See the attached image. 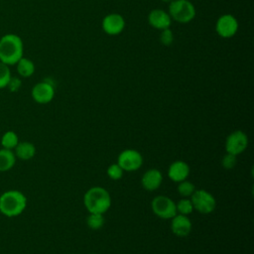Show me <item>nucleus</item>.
<instances>
[{"label":"nucleus","instance_id":"obj_26","mask_svg":"<svg viewBox=\"0 0 254 254\" xmlns=\"http://www.w3.org/2000/svg\"><path fill=\"white\" fill-rule=\"evenodd\" d=\"M160 41L165 46H170L174 42V34L171 31L170 28L162 30V33L160 35Z\"/></svg>","mask_w":254,"mask_h":254},{"label":"nucleus","instance_id":"obj_29","mask_svg":"<svg viewBox=\"0 0 254 254\" xmlns=\"http://www.w3.org/2000/svg\"><path fill=\"white\" fill-rule=\"evenodd\" d=\"M91 254H98V253H91Z\"/></svg>","mask_w":254,"mask_h":254},{"label":"nucleus","instance_id":"obj_1","mask_svg":"<svg viewBox=\"0 0 254 254\" xmlns=\"http://www.w3.org/2000/svg\"><path fill=\"white\" fill-rule=\"evenodd\" d=\"M24 45L16 34H6L0 38V62L7 65H14L23 57Z\"/></svg>","mask_w":254,"mask_h":254},{"label":"nucleus","instance_id":"obj_7","mask_svg":"<svg viewBox=\"0 0 254 254\" xmlns=\"http://www.w3.org/2000/svg\"><path fill=\"white\" fill-rule=\"evenodd\" d=\"M117 164L123 171L134 172L141 168L143 164V157L137 150L126 149L118 155Z\"/></svg>","mask_w":254,"mask_h":254},{"label":"nucleus","instance_id":"obj_3","mask_svg":"<svg viewBox=\"0 0 254 254\" xmlns=\"http://www.w3.org/2000/svg\"><path fill=\"white\" fill-rule=\"evenodd\" d=\"M27 206L26 195L17 190L4 191L0 195V212L7 217L20 215Z\"/></svg>","mask_w":254,"mask_h":254},{"label":"nucleus","instance_id":"obj_15","mask_svg":"<svg viewBox=\"0 0 254 254\" xmlns=\"http://www.w3.org/2000/svg\"><path fill=\"white\" fill-rule=\"evenodd\" d=\"M189 175H190V167L184 161L173 162L170 165L168 170L169 178L175 183H180L187 180Z\"/></svg>","mask_w":254,"mask_h":254},{"label":"nucleus","instance_id":"obj_10","mask_svg":"<svg viewBox=\"0 0 254 254\" xmlns=\"http://www.w3.org/2000/svg\"><path fill=\"white\" fill-rule=\"evenodd\" d=\"M215 30L221 38H231L238 31V21L230 14L221 15L216 21Z\"/></svg>","mask_w":254,"mask_h":254},{"label":"nucleus","instance_id":"obj_19","mask_svg":"<svg viewBox=\"0 0 254 254\" xmlns=\"http://www.w3.org/2000/svg\"><path fill=\"white\" fill-rule=\"evenodd\" d=\"M19 142L20 141H19L18 135L12 130L5 132L1 137V146L4 149L14 150Z\"/></svg>","mask_w":254,"mask_h":254},{"label":"nucleus","instance_id":"obj_22","mask_svg":"<svg viewBox=\"0 0 254 254\" xmlns=\"http://www.w3.org/2000/svg\"><path fill=\"white\" fill-rule=\"evenodd\" d=\"M195 187L194 185L190 181H183L179 183L178 186V192L183 197H190L191 194L194 192Z\"/></svg>","mask_w":254,"mask_h":254},{"label":"nucleus","instance_id":"obj_13","mask_svg":"<svg viewBox=\"0 0 254 254\" xmlns=\"http://www.w3.org/2000/svg\"><path fill=\"white\" fill-rule=\"evenodd\" d=\"M149 24L158 30H164L170 28L172 19L166 11L162 9H154L148 15Z\"/></svg>","mask_w":254,"mask_h":254},{"label":"nucleus","instance_id":"obj_16","mask_svg":"<svg viewBox=\"0 0 254 254\" xmlns=\"http://www.w3.org/2000/svg\"><path fill=\"white\" fill-rule=\"evenodd\" d=\"M14 154L16 158L23 161H28L34 158V156L36 155V147L33 143L28 141L19 142L14 149Z\"/></svg>","mask_w":254,"mask_h":254},{"label":"nucleus","instance_id":"obj_18","mask_svg":"<svg viewBox=\"0 0 254 254\" xmlns=\"http://www.w3.org/2000/svg\"><path fill=\"white\" fill-rule=\"evenodd\" d=\"M17 66V72L22 77H30L35 72V64L34 63L27 58L22 57L18 63L16 64Z\"/></svg>","mask_w":254,"mask_h":254},{"label":"nucleus","instance_id":"obj_20","mask_svg":"<svg viewBox=\"0 0 254 254\" xmlns=\"http://www.w3.org/2000/svg\"><path fill=\"white\" fill-rule=\"evenodd\" d=\"M177 213L183 215H189L193 211V206L190 197H183L176 203Z\"/></svg>","mask_w":254,"mask_h":254},{"label":"nucleus","instance_id":"obj_11","mask_svg":"<svg viewBox=\"0 0 254 254\" xmlns=\"http://www.w3.org/2000/svg\"><path fill=\"white\" fill-rule=\"evenodd\" d=\"M125 28L124 18L117 13L106 15L102 20V29L109 36H117Z\"/></svg>","mask_w":254,"mask_h":254},{"label":"nucleus","instance_id":"obj_9","mask_svg":"<svg viewBox=\"0 0 254 254\" xmlns=\"http://www.w3.org/2000/svg\"><path fill=\"white\" fill-rule=\"evenodd\" d=\"M31 95L37 103L47 104L51 102L55 96V86L50 80L45 79L33 86Z\"/></svg>","mask_w":254,"mask_h":254},{"label":"nucleus","instance_id":"obj_28","mask_svg":"<svg viewBox=\"0 0 254 254\" xmlns=\"http://www.w3.org/2000/svg\"><path fill=\"white\" fill-rule=\"evenodd\" d=\"M161 1H163V2H166V3H167V2H168V3H171L173 0H161Z\"/></svg>","mask_w":254,"mask_h":254},{"label":"nucleus","instance_id":"obj_12","mask_svg":"<svg viewBox=\"0 0 254 254\" xmlns=\"http://www.w3.org/2000/svg\"><path fill=\"white\" fill-rule=\"evenodd\" d=\"M171 229L172 232L179 237H186L191 231V221L188 215H183L177 213L173 218H171Z\"/></svg>","mask_w":254,"mask_h":254},{"label":"nucleus","instance_id":"obj_24","mask_svg":"<svg viewBox=\"0 0 254 254\" xmlns=\"http://www.w3.org/2000/svg\"><path fill=\"white\" fill-rule=\"evenodd\" d=\"M123 173H124V171L117 163L112 164L107 168V176L113 181L120 180L123 177Z\"/></svg>","mask_w":254,"mask_h":254},{"label":"nucleus","instance_id":"obj_14","mask_svg":"<svg viewBox=\"0 0 254 254\" xmlns=\"http://www.w3.org/2000/svg\"><path fill=\"white\" fill-rule=\"evenodd\" d=\"M163 182V175L158 169H150L142 176L141 184L147 190L153 191L160 188Z\"/></svg>","mask_w":254,"mask_h":254},{"label":"nucleus","instance_id":"obj_5","mask_svg":"<svg viewBox=\"0 0 254 254\" xmlns=\"http://www.w3.org/2000/svg\"><path fill=\"white\" fill-rule=\"evenodd\" d=\"M190 198L193 209L202 214L211 213L215 209L216 200L214 196L205 190H195Z\"/></svg>","mask_w":254,"mask_h":254},{"label":"nucleus","instance_id":"obj_4","mask_svg":"<svg viewBox=\"0 0 254 254\" xmlns=\"http://www.w3.org/2000/svg\"><path fill=\"white\" fill-rule=\"evenodd\" d=\"M169 15L171 19L186 24L195 17V8L189 0H173L169 6Z\"/></svg>","mask_w":254,"mask_h":254},{"label":"nucleus","instance_id":"obj_27","mask_svg":"<svg viewBox=\"0 0 254 254\" xmlns=\"http://www.w3.org/2000/svg\"><path fill=\"white\" fill-rule=\"evenodd\" d=\"M22 85V81L19 77L17 76H11L8 84H7V88L11 91V92H16L20 89Z\"/></svg>","mask_w":254,"mask_h":254},{"label":"nucleus","instance_id":"obj_21","mask_svg":"<svg viewBox=\"0 0 254 254\" xmlns=\"http://www.w3.org/2000/svg\"><path fill=\"white\" fill-rule=\"evenodd\" d=\"M86 224L90 229H100L104 224V216L101 213H89L86 218Z\"/></svg>","mask_w":254,"mask_h":254},{"label":"nucleus","instance_id":"obj_25","mask_svg":"<svg viewBox=\"0 0 254 254\" xmlns=\"http://www.w3.org/2000/svg\"><path fill=\"white\" fill-rule=\"evenodd\" d=\"M236 162H237V156L229 154V153H226L223 156L222 160H221V165H222V167L224 169L231 170V169H233L235 167Z\"/></svg>","mask_w":254,"mask_h":254},{"label":"nucleus","instance_id":"obj_23","mask_svg":"<svg viewBox=\"0 0 254 254\" xmlns=\"http://www.w3.org/2000/svg\"><path fill=\"white\" fill-rule=\"evenodd\" d=\"M11 71L9 65L0 62V89L7 87V84L11 78Z\"/></svg>","mask_w":254,"mask_h":254},{"label":"nucleus","instance_id":"obj_8","mask_svg":"<svg viewBox=\"0 0 254 254\" xmlns=\"http://www.w3.org/2000/svg\"><path fill=\"white\" fill-rule=\"evenodd\" d=\"M247 146H248V137L241 130L233 131L227 136L225 140L226 153H229L235 156L244 152Z\"/></svg>","mask_w":254,"mask_h":254},{"label":"nucleus","instance_id":"obj_2","mask_svg":"<svg viewBox=\"0 0 254 254\" xmlns=\"http://www.w3.org/2000/svg\"><path fill=\"white\" fill-rule=\"evenodd\" d=\"M83 203L89 213L104 214L111 206V196L104 188L92 187L84 193Z\"/></svg>","mask_w":254,"mask_h":254},{"label":"nucleus","instance_id":"obj_6","mask_svg":"<svg viewBox=\"0 0 254 254\" xmlns=\"http://www.w3.org/2000/svg\"><path fill=\"white\" fill-rule=\"evenodd\" d=\"M153 212L160 218L171 219L177 214L176 202L166 195H157L151 202Z\"/></svg>","mask_w":254,"mask_h":254},{"label":"nucleus","instance_id":"obj_17","mask_svg":"<svg viewBox=\"0 0 254 254\" xmlns=\"http://www.w3.org/2000/svg\"><path fill=\"white\" fill-rule=\"evenodd\" d=\"M16 164V156L13 150L0 149V172L11 170Z\"/></svg>","mask_w":254,"mask_h":254}]
</instances>
